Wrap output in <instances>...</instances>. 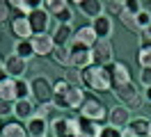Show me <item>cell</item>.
Listing matches in <instances>:
<instances>
[{"label":"cell","instance_id":"cell-27","mask_svg":"<svg viewBox=\"0 0 151 137\" xmlns=\"http://www.w3.org/2000/svg\"><path fill=\"white\" fill-rule=\"evenodd\" d=\"M64 7H69V5H66V0H46V2H41V9H44L50 18H55Z\"/></svg>","mask_w":151,"mask_h":137},{"label":"cell","instance_id":"cell-3","mask_svg":"<svg viewBox=\"0 0 151 137\" xmlns=\"http://www.w3.org/2000/svg\"><path fill=\"white\" fill-rule=\"evenodd\" d=\"M92 60L94 66H110L114 64V46L110 39H99L92 46Z\"/></svg>","mask_w":151,"mask_h":137},{"label":"cell","instance_id":"cell-29","mask_svg":"<svg viewBox=\"0 0 151 137\" xmlns=\"http://www.w3.org/2000/svg\"><path fill=\"white\" fill-rule=\"evenodd\" d=\"M21 98H32V91H30V82L25 78H19L16 80V100Z\"/></svg>","mask_w":151,"mask_h":137},{"label":"cell","instance_id":"cell-19","mask_svg":"<svg viewBox=\"0 0 151 137\" xmlns=\"http://www.w3.org/2000/svg\"><path fill=\"white\" fill-rule=\"evenodd\" d=\"M50 34H53V41H55V46H69L71 41H73V34H76L73 23H71V25H60V23H57L55 30H53Z\"/></svg>","mask_w":151,"mask_h":137},{"label":"cell","instance_id":"cell-9","mask_svg":"<svg viewBox=\"0 0 151 137\" xmlns=\"http://www.w3.org/2000/svg\"><path fill=\"white\" fill-rule=\"evenodd\" d=\"M5 71L9 78L14 80H19V78H25V73H28V60H21L19 55H7L5 57Z\"/></svg>","mask_w":151,"mask_h":137},{"label":"cell","instance_id":"cell-26","mask_svg":"<svg viewBox=\"0 0 151 137\" xmlns=\"http://www.w3.org/2000/svg\"><path fill=\"white\" fill-rule=\"evenodd\" d=\"M0 137H28V133H25V126H23V123L12 121V123H5V126H2Z\"/></svg>","mask_w":151,"mask_h":137},{"label":"cell","instance_id":"cell-43","mask_svg":"<svg viewBox=\"0 0 151 137\" xmlns=\"http://www.w3.org/2000/svg\"><path fill=\"white\" fill-rule=\"evenodd\" d=\"M124 137H135L133 133H128V130H124Z\"/></svg>","mask_w":151,"mask_h":137},{"label":"cell","instance_id":"cell-24","mask_svg":"<svg viewBox=\"0 0 151 137\" xmlns=\"http://www.w3.org/2000/svg\"><path fill=\"white\" fill-rule=\"evenodd\" d=\"M0 100H5V103L16 100V80L14 78H7L5 82H0Z\"/></svg>","mask_w":151,"mask_h":137},{"label":"cell","instance_id":"cell-36","mask_svg":"<svg viewBox=\"0 0 151 137\" xmlns=\"http://www.w3.org/2000/svg\"><path fill=\"white\" fill-rule=\"evenodd\" d=\"M124 9H126V11H131L133 16H137V14H140L144 7H142L140 0H124Z\"/></svg>","mask_w":151,"mask_h":137},{"label":"cell","instance_id":"cell-17","mask_svg":"<svg viewBox=\"0 0 151 137\" xmlns=\"http://www.w3.org/2000/svg\"><path fill=\"white\" fill-rule=\"evenodd\" d=\"M71 89V82L66 78H60L57 82H53V105L57 110H66V94Z\"/></svg>","mask_w":151,"mask_h":137},{"label":"cell","instance_id":"cell-7","mask_svg":"<svg viewBox=\"0 0 151 137\" xmlns=\"http://www.w3.org/2000/svg\"><path fill=\"white\" fill-rule=\"evenodd\" d=\"M80 117L101 123L103 119H108V108H105L101 100H96V98H85L83 108H80Z\"/></svg>","mask_w":151,"mask_h":137},{"label":"cell","instance_id":"cell-21","mask_svg":"<svg viewBox=\"0 0 151 137\" xmlns=\"http://www.w3.org/2000/svg\"><path fill=\"white\" fill-rule=\"evenodd\" d=\"M78 137H99L101 135V123H96V121H89L85 117H78Z\"/></svg>","mask_w":151,"mask_h":137},{"label":"cell","instance_id":"cell-6","mask_svg":"<svg viewBox=\"0 0 151 137\" xmlns=\"http://www.w3.org/2000/svg\"><path fill=\"white\" fill-rule=\"evenodd\" d=\"M50 133L55 137H78V121L60 114L50 121Z\"/></svg>","mask_w":151,"mask_h":137},{"label":"cell","instance_id":"cell-34","mask_svg":"<svg viewBox=\"0 0 151 137\" xmlns=\"http://www.w3.org/2000/svg\"><path fill=\"white\" fill-rule=\"evenodd\" d=\"M137 62H140L142 69H151V48H140Z\"/></svg>","mask_w":151,"mask_h":137},{"label":"cell","instance_id":"cell-31","mask_svg":"<svg viewBox=\"0 0 151 137\" xmlns=\"http://www.w3.org/2000/svg\"><path fill=\"white\" fill-rule=\"evenodd\" d=\"M124 11V0H110V2H105V14L108 16H117Z\"/></svg>","mask_w":151,"mask_h":137},{"label":"cell","instance_id":"cell-35","mask_svg":"<svg viewBox=\"0 0 151 137\" xmlns=\"http://www.w3.org/2000/svg\"><path fill=\"white\" fill-rule=\"evenodd\" d=\"M55 18H57V23H60V25H71V21H73V9H71V7H64Z\"/></svg>","mask_w":151,"mask_h":137},{"label":"cell","instance_id":"cell-30","mask_svg":"<svg viewBox=\"0 0 151 137\" xmlns=\"http://www.w3.org/2000/svg\"><path fill=\"white\" fill-rule=\"evenodd\" d=\"M119 21L124 23V27H128V30H133V32H140V27H137V21H135V16H133L131 11H126V9H124L122 14H119Z\"/></svg>","mask_w":151,"mask_h":137},{"label":"cell","instance_id":"cell-39","mask_svg":"<svg viewBox=\"0 0 151 137\" xmlns=\"http://www.w3.org/2000/svg\"><path fill=\"white\" fill-rule=\"evenodd\" d=\"M7 18H9V5L5 0H0V23H5Z\"/></svg>","mask_w":151,"mask_h":137},{"label":"cell","instance_id":"cell-1","mask_svg":"<svg viewBox=\"0 0 151 137\" xmlns=\"http://www.w3.org/2000/svg\"><path fill=\"white\" fill-rule=\"evenodd\" d=\"M80 80L87 89L96 91V94H108L112 91V75H110V69L108 66H89L80 73Z\"/></svg>","mask_w":151,"mask_h":137},{"label":"cell","instance_id":"cell-11","mask_svg":"<svg viewBox=\"0 0 151 137\" xmlns=\"http://www.w3.org/2000/svg\"><path fill=\"white\" fill-rule=\"evenodd\" d=\"M92 30H94L96 39H110L114 32V21L112 16H108V14H101L99 18L92 21Z\"/></svg>","mask_w":151,"mask_h":137},{"label":"cell","instance_id":"cell-42","mask_svg":"<svg viewBox=\"0 0 151 137\" xmlns=\"http://www.w3.org/2000/svg\"><path fill=\"white\" fill-rule=\"evenodd\" d=\"M144 98L151 103V87H147V89H144Z\"/></svg>","mask_w":151,"mask_h":137},{"label":"cell","instance_id":"cell-40","mask_svg":"<svg viewBox=\"0 0 151 137\" xmlns=\"http://www.w3.org/2000/svg\"><path fill=\"white\" fill-rule=\"evenodd\" d=\"M12 114V103H5V100H0V119Z\"/></svg>","mask_w":151,"mask_h":137},{"label":"cell","instance_id":"cell-18","mask_svg":"<svg viewBox=\"0 0 151 137\" xmlns=\"http://www.w3.org/2000/svg\"><path fill=\"white\" fill-rule=\"evenodd\" d=\"M12 32H14V37H19V39H32L35 37L28 16H21V14H16V16L12 18Z\"/></svg>","mask_w":151,"mask_h":137},{"label":"cell","instance_id":"cell-12","mask_svg":"<svg viewBox=\"0 0 151 137\" xmlns=\"http://www.w3.org/2000/svg\"><path fill=\"white\" fill-rule=\"evenodd\" d=\"M48 130H50V121L44 119L41 114H35L30 121H25V133H28V137H46Z\"/></svg>","mask_w":151,"mask_h":137},{"label":"cell","instance_id":"cell-23","mask_svg":"<svg viewBox=\"0 0 151 137\" xmlns=\"http://www.w3.org/2000/svg\"><path fill=\"white\" fill-rule=\"evenodd\" d=\"M83 103H85V91H83V87L71 85V89L66 94V110H80Z\"/></svg>","mask_w":151,"mask_h":137},{"label":"cell","instance_id":"cell-2","mask_svg":"<svg viewBox=\"0 0 151 137\" xmlns=\"http://www.w3.org/2000/svg\"><path fill=\"white\" fill-rule=\"evenodd\" d=\"M30 91H32V100L39 105L53 103V82L46 75H37L30 80Z\"/></svg>","mask_w":151,"mask_h":137},{"label":"cell","instance_id":"cell-41","mask_svg":"<svg viewBox=\"0 0 151 137\" xmlns=\"http://www.w3.org/2000/svg\"><path fill=\"white\" fill-rule=\"evenodd\" d=\"M7 78H9V75H7V71H5V60H0V82H5Z\"/></svg>","mask_w":151,"mask_h":137},{"label":"cell","instance_id":"cell-15","mask_svg":"<svg viewBox=\"0 0 151 137\" xmlns=\"http://www.w3.org/2000/svg\"><path fill=\"white\" fill-rule=\"evenodd\" d=\"M28 21H30V27H32V34H46V32H48L50 16H48V14H46L41 7L35 9V11L28 16Z\"/></svg>","mask_w":151,"mask_h":137},{"label":"cell","instance_id":"cell-16","mask_svg":"<svg viewBox=\"0 0 151 137\" xmlns=\"http://www.w3.org/2000/svg\"><path fill=\"white\" fill-rule=\"evenodd\" d=\"M32 48H35V55H53V50H55V41H53V34L50 32H46V34H35L32 39Z\"/></svg>","mask_w":151,"mask_h":137},{"label":"cell","instance_id":"cell-13","mask_svg":"<svg viewBox=\"0 0 151 137\" xmlns=\"http://www.w3.org/2000/svg\"><path fill=\"white\" fill-rule=\"evenodd\" d=\"M108 69H110V75H112V87H124V85L133 82L128 64H124V62H114V64H110Z\"/></svg>","mask_w":151,"mask_h":137},{"label":"cell","instance_id":"cell-14","mask_svg":"<svg viewBox=\"0 0 151 137\" xmlns=\"http://www.w3.org/2000/svg\"><path fill=\"white\" fill-rule=\"evenodd\" d=\"M76 7L80 14H85L87 18H99L101 14H105V2L101 0H76Z\"/></svg>","mask_w":151,"mask_h":137},{"label":"cell","instance_id":"cell-33","mask_svg":"<svg viewBox=\"0 0 151 137\" xmlns=\"http://www.w3.org/2000/svg\"><path fill=\"white\" fill-rule=\"evenodd\" d=\"M135 21H137V27H140L142 32H144V30L151 25V11H149V9H142L140 14L135 16Z\"/></svg>","mask_w":151,"mask_h":137},{"label":"cell","instance_id":"cell-4","mask_svg":"<svg viewBox=\"0 0 151 137\" xmlns=\"http://www.w3.org/2000/svg\"><path fill=\"white\" fill-rule=\"evenodd\" d=\"M112 91H114V96L122 100L128 110H137V108L142 105V98H144L140 91H137V87H135L133 82L124 85V87H112Z\"/></svg>","mask_w":151,"mask_h":137},{"label":"cell","instance_id":"cell-38","mask_svg":"<svg viewBox=\"0 0 151 137\" xmlns=\"http://www.w3.org/2000/svg\"><path fill=\"white\" fill-rule=\"evenodd\" d=\"M140 82L144 85V89L151 87V69H142L140 71Z\"/></svg>","mask_w":151,"mask_h":137},{"label":"cell","instance_id":"cell-5","mask_svg":"<svg viewBox=\"0 0 151 137\" xmlns=\"http://www.w3.org/2000/svg\"><path fill=\"white\" fill-rule=\"evenodd\" d=\"M66 48H69V53H71V66H73V69L85 71V69H89V66L94 64V60H92V50H89V48L76 44V41H71Z\"/></svg>","mask_w":151,"mask_h":137},{"label":"cell","instance_id":"cell-20","mask_svg":"<svg viewBox=\"0 0 151 137\" xmlns=\"http://www.w3.org/2000/svg\"><path fill=\"white\" fill-rule=\"evenodd\" d=\"M126 130L133 133L135 137H151V121L147 117H133Z\"/></svg>","mask_w":151,"mask_h":137},{"label":"cell","instance_id":"cell-32","mask_svg":"<svg viewBox=\"0 0 151 137\" xmlns=\"http://www.w3.org/2000/svg\"><path fill=\"white\" fill-rule=\"evenodd\" d=\"M37 114H41V117H44V119H48V121H53L55 117H60V114H57V108L53 105V103H46V105H39Z\"/></svg>","mask_w":151,"mask_h":137},{"label":"cell","instance_id":"cell-28","mask_svg":"<svg viewBox=\"0 0 151 137\" xmlns=\"http://www.w3.org/2000/svg\"><path fill=\"white\" fill-rule=\"evenodd\" d=\"M50 57H53L60 66H71V53H69L66 46H55V50H53Z\"/></svg>","mask_w":151,"mask_h":137},{"label":"cell","instance_id":"cell-25","mask_svg":"<svg viewBox=\"0 0 151 137\" xmlns=\"http://www.w3.org/2000/svg\"><path fill=\"white\" fill-rule=\"evenodd\" d=\"M14 55H19L21 60L37 57V55H35V48H32V41H30V39H16V44H14Z\"/></svg>","mask_w":151,"mask_h":137},{"label":"cell","instance_id":"cell-8","mask_svg":"<svg viewBox=\"0 0 151 137\" xmlns=\"http://www.w3.org/2000/svg\"><path fill=\"white\" fill-rule=\"evenodd\" d=\"M131 110L126 108V105H114V108L108 110V123L114 128H122V130H126L128 128V123H131Z\"/></svg>","mask_w":151,"mask_h":137},{"label":"cell","instance_id":"cell-22","mask_svg":"<svg viewBox=\"0 0 151 137\" xmlns=\"http://www.w3.org/2000/svg\"><path fill=\"white\" fill-rule=\"evenodd\" d=\"M73 41L76 44H80V46H85V48H89L92 50V46L99 41L94 34V30H92V25H85V27H78L76 30V34H73Z\"/></svg>","mask_w":151,"mask_h":137},{"label":"cell","instance_id":"cell-37","mask_svg":"<svg viewBox=\"0 0 151 137\" xmlns=\"http://www.w3.org/2000/svg\"><path fill=\"white\" fill-rule=\"evenodd\" d=\"M99 137H124V130H122V128H114V126H110V123H108V126L101 128V135H99Z\"/></svg>","mask_w":151,"mask_h":137},{"label":"cell","instance_id":"cell-10","mask_svg":"<svg viewBox=\"0 0 151 137\" xmlns=\"http://www.w3.org/2000/svg\"><path fill=\"white\" fill-rule=\"evenodd\" d=\"M12 114L19 119V121H30V119L37 114V105L32 98H21L12 103Z\"/></svg>","mask_w":151,"mask_h":137}]
</instances>
